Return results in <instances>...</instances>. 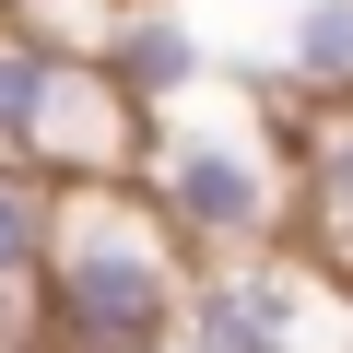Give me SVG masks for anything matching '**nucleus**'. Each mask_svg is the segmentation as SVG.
Returning <instances> with one entry per match:
<instances>
[{
	"mask_svg": "<svg viewBox=\"0 0 353 353\" xmlns=\"http://www.w3.org/2000/svg\"><path fill=\"white\" fill-rule=\"evenodd\" d=\"M59 71H71V36H36V24H24V36H0V165H24V153H36Z\"/></svg>",
	"mask_w": 353,
	"mask_h": 353,
	"instance_id": "obj_4",
	"label": "nucleus"
},
{
	"mask_svg": "<svg viewBox=\"0 0 353 353\" xmlns=\"http://www.w3.org/2000/svg\"><path fill=\"white\" fill-rule=\"evenodd\" d=\"M12 12H24V24H36V36H59V24H71V12H106V0H12Z\"/></svg>",
	"mask_w": 353,
	"mask_h": 353,
	"instance_id": "obj_7",
	"label": "nucleus"
},
{
	"mask_svg": "<svg viewBox=\"0 0 353 353\" xmlns=\"http://www.w3.org/2000/svg\"><path fill=\"white\" fill-rule=\"evenodd\" d=\"M94 59L130 83V106H141V118H165L176 94H201V83H212V48L176 24V12H130V24H106V48H94Z\"/></svg>",
	"mask_w": 353,
	"mask_h": 353,
	"instance_id": "obj_3",
	"label": "nucleus"
},
{
	"mask_svg": "<svg viewBox=\"0 0 353 353\" xmlns=\"http://www.w3.org/2000/svg\"><path fill=\"white\" fill-rule=\"evenodd\" d=\"M283 83H294V94H353V0H294Z\"/></svg>",
	"mask_w": 353,
	"mask_h": 353,
	"instance_id": "obj_6",
	"label": "nucleus"
},
{
	"mask_svg": "<svg viewBox=\"0 0 353 353\" xmlns=\"http://www.w3.org/2000/svg\"><path fill=\"white\" fill-rule=\"evenodd\" d=\"M189 294H201L189 236L153 201H130V189L59 201V248L36 271V306H48L59 353H165V341H189Z\"/></svg>",
	"mask_w": 353,
	"mask_h": 353,
	"instance_id": "obj_1",
	"label": "nucleus"
},
{
	"mask_svg": "<svg viewBox=\"0 0 353 353\" xmlns=\"http://www.w3.org/2000/svg\"><path fill=\"white\" fill-rule=\"evenodd\" d=\"M59 176H36V165H0V283H36L48 271V248H59Z\"/></svg>",
	"mask_w": 353,
	"mask_h": 353,
	"instance_id": "obj_5",
	"label": "nucleus"
},
{
	"mask_svg": "<svg viewBox=\"0 0 353 353\" xmlns=\"http://www.w3.org/2000/svg\"><path fill=\"white\" fill-rule=\"evenodd\" d=\"M141 165H153V212L189 236L201 271L283 248L294 153H283L259 118H201V106H176V118H153V153H141Z\"/></svg>",
	"mask_w": 353,
	"mask_h": 353,
	"instance_id": "obj_2",
	"label": "nucleus"
},
{
	"mask_svg": "<svg viewBox=\"0 0 353 353\" xmlns=\"http://www.w3.org/2000/svg\"><path fill=\"white\" fill-rule=\"evenodd\" d=\"M165 353H201V341H165Z\"/></svg>",
	"mask_w": 353,
	"mask_h": 353,
	"instance_id": "obj_8",
	"label": "nucleus"
}]
</instances>
